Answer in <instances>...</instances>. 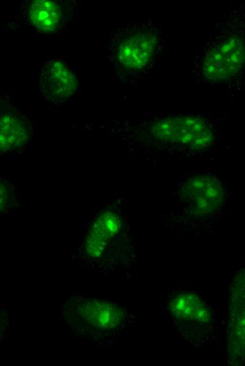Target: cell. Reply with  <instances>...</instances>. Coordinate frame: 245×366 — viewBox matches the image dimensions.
<instances>
[{
    "instance_id": "1",
    "label": "cell",
    "mask_w": 245,
    "mask_h": 366,
    "mask_svg": "<svg viewBox=\"0 0 245 366\" xmlns=\"http://www.w3.org/2000/svg\"><path fill=\"white\" fill-rule=\"evenodd\" d=\"M60 317L73 334L88 339L116 335L127 322V313L120 305L78 293L59 297Z\"/></svg>"
},
{
    "instance_id": "2",
    "label": "cell",
    "mask_w": 245,
    "mask_h": 366,
    "mask_svg": "<svg viewBox=\"0 0 245 366\" xmlns=\"http://www.w3.org/2000/svg\"><path fill=\"white\" fill-rule=\"evenodd\" d=\"M125 235V225L120 211L109 206L88 224L71 255L94 268H111L121 261Z\"/></svg>"
},
{
    "instance_id": "3",
    "label": "cell",
    "mask_w": 245,
    "mask_h": 366,
    "mask_svg": "<svg viewBox=\"0 0 245 366\" xmlns=\"http://www.w3.org/2000/svg\"><path fill=\"white\" fill-rule=\"evenodd\" d=\"M159 40L153 31L141 27L119 31L113 40V52L118 65L128 71L146 68L152 61Z\"/></svg>"
},
{
    "instance_id": "4",
    "label": "cell",
    "mask_w": 245,
    "mask_h": 366,
    "mask_svg": "<svg viewBox=\"0 0 245 366\" xmlns=\"http://www.w3.org/2000/svg\"><path fill=\"white\" fill-rule=\"evenodd\" d=\"M152 134L159 141L194 149L208 146L213 135L206 122L194 116H172L156 122Z\"/></svg>"
},
{
    "instance_id": "5",
    "label": "cell",
    "mask_w": 245,
    "mask_h": 366,
    "mask_svg": "<svg viewBox=\"0 0 245 366\" xmlns=\"http://www.w3.org/2000/svg\"><path fill=\"white\" fill-rule=\"evenodd\" d=\"M244 64V42L237 34L220 40L205 54L203 72L210 81L222 82L232 80Z\"/></svg>"
},
{
    "instance_id": "6",
    "label": "cell",
    "mask_w": 245,
    "mask_h": 366,
    "mask_svg": "<svg viewBox=\"0 0 245 366\" xmlns=\"http://www.w3.org/2000/svg\"><path fill=\"white\" fill-rule=\"evenodd\" d=\"M0 90V154L24 149L32 137V125Z\"/></svg>"
},
{
    "instance_id": "7",
    "label": "cell",
    "mask_w": 245,
    "mask_h": 366,
    "mask_svg": "<svg viewBox=\"0 0 245 366\" xmlns=\"http://www.w3.org/2000/svg\"><path fill=\"white\" fill-rule=\"evenodd\" d=\"M78 82L71 68L60 58H54L42 67L39 77V90L49 101L64 103L73 99Z\"/></svg>"
},
{
    "instance_id": "8",
    "label": "cell",
    "mask_w": 245,
    "mask_h": 366,
    "mask_svg": "<svg viewBox=\"0 0 245 366\" xmlns=\"http://www.w3.org/2000/svg\"><path fill=\"white\" fill-rule=\"evenodd\" d=\"M25 4L23 16L28 26L37 32L49 34L61 29L70 14L61 1L33 0Z\"/></svg>"
},
{
    "instance_id": "9",
    "label": "cell",
    "mask_w": 245,
    "mask_h": 366,
    "mask_svg": "<svg viewBox=\"0 0 245 366\" xmlns=\"http://www.w3.org/2000/svg\"><path fill=\"white\" fill-rule=\"evenodd\" d=\"M181 197L194 212L206 214L215 210L223 199L220 183L208 175L188 179L182 187Z\"/></svg>"
},
{
    "instance_id": "10",
    "label": "cell",
    "mask_w": 245,
    "mask_h": 366,
    "mask_svg": "<svg viewBox=\"0 0 245 366\" xmlns=\"http://www.w3.org/2000/svg\"><path fill=\"white\" fill-rule=\"evenodd\" d=\"M170 310L176 322L187 328L201 330L211 324L208 306L193 292L178 293L170 301Z\"/></svg>"
},
{
    "instance_id": "11",
    "label": "cell",
    "mask_w": 245,
    "mask_h": 366,
    "mask_svg": "<svg viewBox=\"0 0 245 366\" xmlns=\"http://www.w3.org/2000/svg\"><path fill=\"white\" fill-rule=\"evenodd\" d=\"M17 204L15 187L0 174V215L10 212Z\"/></svg>"
},
{
    "instance_id": "12",
    "label": "cell",
    "mask_w": 245,
    "mask_h": 366,
    "mask_svg": "<svg viewBox=\"0 0 245 366\" xmlns=\"http://www.w3.org/2000/svg\"><path fill=\"white\" fill-rule=\"evenodd\" d=\"M8 311L4 305L0 304V341L8 324Z\"/></svg>"
}]
</instances>
